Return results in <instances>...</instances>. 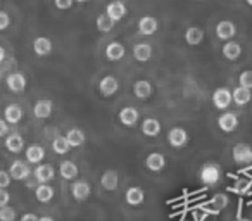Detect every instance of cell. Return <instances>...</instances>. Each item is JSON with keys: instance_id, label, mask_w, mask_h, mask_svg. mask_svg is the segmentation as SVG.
Returning a JSON list of instances; mask_svg holds the SVG:
<instances>
[{"instance_id": "21", "label": "cell", "mask_w": 252, "mask_h": 221, "mask_svg": "<svg viewBox=\"0 0 252 221\" xmlns=\"http://www.w3.org/2000/svg\"><path fill=\"white\" fill-rule=\"evenodd\" d=\"M152 92H154V88H152V85L149 83L147 80H138L137 83L133 85L135 97L140 98V100H147V98L152 95Z\"/></svg>"}, {"instance_id": "45", "label": "cell", "mask_w": 252, "mask_h": 221, "mask_svg": "<svg viewBox=\"0 0 252 221\" xmlns=\"http://www.w3.org/2000/svg\"><path fill=\"white\" fill-rule=\"evenodd\" d=\"M5 59V50H4V47H0V63Z\"/></svg>"}, {"instance_id": "1", "label": "cell", "mask_w": 252, "mask_h": 221, "mask_svg": "<svg viewBox=\"0 0 252 221\" xmlns=\"http://www.w3.org/2000/svg\"><path fill=\"white\" fill-rule=\"evenodd\" d=\"M200 182L204 183V185L207 187H214L220 183L221 180V168L216 164V162H207V164H204L202 168H200Z\"/></svg>"}, {"instance_id": "9", "label": "cell", "mask_w": 252, "mask_h": 221, "mask_svg": "<svg viewBox=\"0 0 252 221\" xmlns=\"http://www.w3.org/2000/svg\"><path fill=\"white\" fill-rule=\"evenodd\" d=\"M92 193V187L88 182H83V180H78V182H73L71 185V195L76 200H87Z\"/></svg>"}, {"instance_id": "43", "label": "cell", "mask_w": 252, "mask_h": 221, "mask_svg": "<svg viewBox=\"0 0 252 221\" xmlns=\"http://www.w3.org/2000/svg\"><path fill=\"white\" fill-rule=\"evenodd\" d=\"M9 135V125L5 123V120H0V138L7 137Z\"/></svg>"}, {"instance_id": "3", "label": "cell", "mask_w": 252, "mask_h": 221, "mask_svg": "<svg viewBox=\"0 0 252 221\" xmlns=\"http://www.w3.org/2000/svg\"><path fill=\"white\" fill-rule=\"evenodd\" d=\"M9 175H11L12 180H26L30 178V175H32V169H30L28 162L26 161H14L11 164V168H9Z\"/></svg>"}, {"instance_id": "7", "label": "cell", "mask_w": 252, "mask_h": 221, "mask_svg": "<svg viewBox=\"0 0 252 221\" xmlns=\"http://www.w3.org/2000/svg\"><path fill=\"white\" fill-rule=\"evenodd\" d=\"M235 33H237V28H235L233 21H228V19H224V21L218 23V26H216V36L220 40L230 42V40L235 36Z\"/></svg>"}, {"instance_id": "4", "label": "cell", "mask_w": 252, "mask_h": 221, "mask_svg": "<svg viewBox=\"0 0 252 221\" xmlns=\"http://www.w3.org/2000/svg\"><path fill=\"white\" fill-rule=\"evenodd\" d=\"M233 102V97H231V92L228 90V88H224V87H221V88H218V90H214V94H213V104L216 105L218 109H228V105Z\"/></svg>"}, {"instance_id": "37", "label": "cell", "mask_w": 252, "mask_h": 221, "mask_svg": "<svg viewBox=\"0 0 252 221\" xmlns=\"http://www.w3.org/2000/svg\"><path fill=\"white\" fill-rule=\"evenodd\" d=\"M0 221H16V209L14 207H0Z\"/></svg>"}, {"instance_id": "27", "label": "cell", "mask_w": 252, "mask_h": 221, "mask_svg": "<svg viewBox=\"0 0 252 221\" xmlns=\"http://www.w3.org/2000/svg\"><path fill=\"white\" fill-rule=\"evenodd\" d=\"M133 57L138 63H147L152 57V47L149 43H137L133 47Z\"/></svg>"}, {"instance_id": "49", "label": "cell", "mask_w": 252, "mask_h": 221, "mask_svg": "<svg viewBox=\"0 0 252 221\" xmlns=\"http://www.w3.org/2000/svg\"><path fill=\"white\" fill-rule=\"evenodd\" d=\"M245 2H247V4H249V5H251V7H252V0H245Z\"/></svg>"}, {"instance_id": "44", "label": "cell", "mask_w": 252, "mask_h": 221, "mask_svg": "<svg viewBox=\"0 0 252 221\" xmlns=\"http://www.w3.org/2000/svg\"><path fill=\"white\" fill-rule=\"evenodd\" d=\"M21 221H40V218L33 213H26V214H23Z\"/></svg>"}, {"instance_id": "13", "label": "cell", "mask_w": 252, "mask_h": 221, "mask_svg": "<svg viewBox=\"0 0 252 221\" xmlns=\"http://www.w3.org/2000/svg\"><path fill=\"white\" fill-rule=\"evenodd\" d=\"M33 175H35L36 182H38L40 185H43V183L52 182L54 176H56V169H54V166H50V164H40V166H36Z\"/></svg>"}, {"instance_id": "48", "label": "cell", "mask_w": 252, "mask_h": 221, "mask_svg": "<svg viewBox=\"0 0 252 221\" xmlns=\"http://www.w3.org/2000/svg\"><path fill=\"white\" fill-rule=\"evenodd\" d=\"M74 2H80V4H83V2H88V0H74Z\"/></svg>"}, {"instance_id": "31", "label": "cell", "mask_w": 252, "mask_h": 221, "mask_svg": "<svg viewBox=\"0 0 252 221\" xmlns=\"http://www.w3.org/2000/svg\"><path fill=\"white\" fill-rule=\"evenodd\" d=\"M223 56L226 57L228 61H237L238 57L242 56V47H240V43H237V42H226L223 45Z\"/></svg>"}, {"instance_id": "26", "label": "cell", "mask_w": 252, "mask_h": 221, "mask_svg": "<svg viewBox=\"0 0 252 221\" xmlns=\"http://www.w3.org/2000/svg\"><path fill=\"white\" fill-rule=\"evenodd\" d=\"M54 195H56V192H54V189L49 185V183H43V185H38L35 190V197L38 202L42 204H47L50 202V200L54 199Z\"/></svg>"}, {"instance_id": "33", "label": "cell", "mask_w": 252, "mask_h": 221, "mask_svg": "<svg viewBox=\"0 0 252 221\" xmlns=\"http://www.w3.org/2000/svg\"><path fill=\"white\" fill-rule=\"evenodd\" d=\"M252 187V180H247V178H237L233 183V187H231V190H233L235 193H238V195H245V193L251 190Z\"/></svg>"}, {"instance_id": "14", "label": "cell", "mask_w": 252, "mask_h": 221, "mask_svg": "<svg viewBox=\"0 0 252 221\" xmlns=\"http://www.w3.org/2000/svg\"><path fill=\"white\" fill-rule=\"evenodd\" d=\"M158 28H159L158 19L152 18V16H144V18L138 21V32H140L142 35H145V36L154 35V33L158 32Z\"/></svg>"}, {"instance_id": "15", "label": "cell", "mask_w": 252, "mask_h": 221, "mask_svg": "<svg viewBox=\"0 0 252 221\" xmlns=\"http://www.w3.org/2000/svg\"><path fill=\"white\" fill-rule=\"evenodd\" d=\"M4 120L9 125H18L23 120V109L19 104H9L4 109Z\"/></svg>"}, {"instance_id": "19", "label": "cell", "mask_w": 252, "mask_h": 221, "mask_svg": "<svg viewBox=\"0 0 252 221\" xmlns=\"http://www.w3.org/2000/svg\"><path fill=\"white\" fill-rule=\"evenodd\" d=\"M26 161L30 162V164H40V162L43 161V158H45V149L42 147V145H30L28 149H26Z\"/></svg>"}, {"instance_id": "39", "label": "cell", "mask_w": 252, "mask_h": 221, "mask_svg": "<svg viewBox=\"0 0 252 221\" xmlns=\"http://www.w3.org/2000/svg\"><path fill=\"white\" fill-rule=\"evenodd\" d=\"M11 26V16L5 11H0V32H4Z\"/></svg>"}, {"instance_id": "30", "label": "cell", "mask_w": 252, "mask_h": 221, "mask_svg": "<svg viewBox=\"0 0 252 221\" xmlns=\"http://www.w3.org/2000/svg\"><path fill=\"white\" fill-rule=\"evenodd\" d=\"M142 131H144V135H147V137H158V135L161 133V123H159L158 120H154V118H147V120H144V123H142Z\"/></svg>"}, {"instance_id": "42", "label": "cell", "mask_w": 252, "mask_h": 221, "mask_svg": "<svg viewBox=\"0 0 252 221\" xmlns=\"http://www.w3.org/2000/svg\"><path fill=\"white\" fill-rule=\"evenodd\" d=\"M9 200H11V193L5 189H0V207L9 206Z\"/></svg>"}, {"instance_id": "38", "label": "cell", "mask_w": 252, "mask_h": 221, "mask_svg": "<svg viewBox=\"0 0 252 221\" xmlns=\"http://www.w3.org/2000/svg\"><path fill=\"white\" fill-rule=\"evenodd\" d=\"M238 83H240V87L252 90V71H244L238 78Z\"/></svg>"}, {"instance_id": "18", "label": "cell", "mask_w": 252, "mask_h": 221, "mask_svg": "<svg viewBox=\"0 0 252 221\" xmlns=\"http://www.w3.org/2000/svg\"><path fill=\"white\" fill-rule=\"evenodd\" d=\"M52 102L47 100V98H42V100H38L35 104V107H33V114H35V118H38V120H47V118H50V114H52Z\"/></svg>"}, {"instance_id": "22", "label": "cell", "mask_w": 252, "mask_h": 221, "mask_svg": "<svg viewBox=\"0 0 252 221\" xmlns=\"http://www.w3.org/2000/svg\"><path fill=\"white\" fill-rule=\"evenodd\" d=\"M5 147H7L9 152H14V154L23 152L25 151V138H23L19 133L7 135V138H5Z\"/></svg>"}, {"instance_id": "16", "label": "cell", "mask_w": 252, "mask_h": 221, "mask_svg": "<svg viewBox=\"0 0 252 221\" xmlns=\"http://www.w3.org/2000/svg\"><path fill=\"white\" fill-rule=\"evenodd\" d=\"M145 166H147L149 171H154V173H159L164 169L166 166V158L159 152H152V154L147 156L145 159Z\"/></svg>"}, {"instance_id": "36", "label": "cell", "mask_w": 252, "mask_h": 221, "mask_svg": "<svg viewBox=\"0 0 252 221\" xmlns=\"http://www.w3.org/2000/svg\"><path fill=\"white\" fill-rule=\"evenodd\" d=\"M211 206L216 207L218 211L220 209H224V207L228 206V197L224 195V193H216V195L211 199Z\"/></svg>"}, {"instance_id": "5", "label": "cell", "mask_w": 252, "mask_h": 221, "mask_svg": "<svg viewBox=\"0 0 252 221\" xmlns=\"http://www.w3.org/2000/svg\"><path fill=\"white\" fill-rule=\"evenodd\" d=\"M218 126H220V130L224 131V133H231V131H235V130H237V126H238L237 114L223 113L220 118H218Z\"/></svg>"}, {"instance_id": "47", "label": "cell", "mask_w": 252, "mask_h": 221, "mask_svg": "<svg viewBox=\"0 0 252 221\" xmlns=\"http://www.w3.org/2000/svg\"><path fill=\"white\" fill-rule=\"evenodd\" d=\"M237 221H251V220H247V218H238Z\"/></svg>"}, {"instance_id": "35", "label": "cell", "mask_w": 252, "mask_h": 221, "mask_svg": "<svg viewBox=\"0 0 252 221\" xmlns=\"http://www.w3.org/2000/svg\"><path fill=\"white\" fill-rule=\"evenodd\" d=\"M52 149L56 154L64 156V154H67V151H69L71 147H69V144H67L66 137H57V138H54V142H52Z\"/></svg>"}, {"instance_id": "23", "label": "cell", "mask_w": 252, "mask_h": 221, "mask_svg": "<svg viewBox=\"0 0 252 221\" xmlns=\"http://www.w3.org/2000/svg\"><path fill=\"white\" fill-rule=\"evenodd\" d=\"M100 183H102V187H104L105 190H109V192H114V190L118 189V185H119L118 173H116L114 169H107V171L102 175Z\"/></svg>"}, {"instance_id": "2", "label": "cell", "mask_w": 252, "mask_h": 221, "mask_svg": "<svg viewBox=\"0 0 252 221\" xmlns=\"http://www.w3.org/2000/svg\"><path fill=\"white\" fill-rule=\"evenodd\" d=\"M233 161L238 164H251L252 162V147L247 144H237L233 147Z\"/></svg>"}, {"instance_id": "20", "label": "cell", "mask_w": 252, "mask_h": 221, "mask_svg": "<svg viewBox=\"0 0 252 221\" xmlns=\"http://www.w3.org/2000/svg\"><path fill=\"white\" fill-rule=\"evenodd\" d=\"M52 42H50V38H47V36H38V38H35V42H33V50H35L36 56L40 57H45L49 56L50 52H52Z\"/></svg>"}, {"instance_id": "40", "label": "cell", "mask_w": 252, "mask_h": 221, "mask_svg": "<svg viewBox=\"0 0 252 221\" xmlns=\"http://www.w3.org/2000/svg\"><path fill=\"white\" fill-rule=\"evenodd\" d=\"M11 175H9V171H4V169H0V189H5L7 190V187L11 185Z\"/></svg>"}, {"instance_id": "29", "label": "cell", "mask_w": 252, "mask_h": 221, "mask_svg": "<svg viewBox=\"0 0 252 221\" xmlns=\"http://www.w3.org/2000/svg\"><path fill=\"white\" fill-rule=\"evenodd\" d=\"M185 40L189 45L195 47V45H200L204 40V32L199 28V26H190L189 30H187L185 33Z\"/></svg>"}, {"instance_id": "17", "label": "cell", "mask_w": 252, "mask_h": 221, "mask_svg": "<svg viewBox=\"0 0 252 221\" xmlns=\"http://www.w3.org/2000/svg\"><path fill=\"white\" fill-rule=\"evenodd\" d=\"M125 199H126V204H128V206H140V204H144V200H145V193L140 187H130V189L126 190Z\"/></svg>"}, {"instance_id": "46", "label": "cell", "mask_w": 252, "mask_h": 221, "mask_svg": "<svg viewBox=\"0 0 252 221\" xmlns=\"http://www.w3.org/2000/svg\"><path fill=\"white\" fill-rule=\"evenodd\" d=\"M40 221H54V218H50V216H42V218H40Z\"/></svg>"}, {"instance_id": "24", "label": "cell", "mask_w": 252, "mask_h": 221, "mask_svg": "<svg viewBox=\"0 0 252 221\" xmlns=\"http://www.w3.org/2000/svg\"><path fill=\"white\" fill-rule=\"evenodd\" d=\"M125 45L119 42H111L107 45V49H105V57H107L109 61H121L123 57H125Z\"/></svg>"}, {"instance_id": "41", "label": "cell", "mask_w": 252, "mask_h": 221, "mask_svg": "<svg viewBox=\"0 0 252 221\" xmlns=\"http://www.w3.org/2000/svg\"><path fill=\"white\" fill-rule=\"evenodd\" d=\"M54 4H56V7L61 9V11H67V9L73 7L74 0H54Z\"/></svg>"}, {"instance_id": "11", "label": "cell", "mask_w": 252, "mask_h": 221, "mask_svg": "<svg viewBox=\"0 0 252 221\" xmlns=\"http://www.w3.org/2000/svg\"><path fill=\"white\" fill-rule=\"evenodd\" d=\"M105 14L116 23L126 16V5L123 4L121 0H112L111 4H107V7H105Z\"/></svg>"}, {"instance_id": "28", "label": "cell", "mask_w": 252, "mask_h": 221, "mask_svg": "<svg viewBox=\"0 0 252 221\" xmlns=\"http://www.w3.org/2000/svg\"><path fill=\"white\" fill-rule=\"evenodd\" d=\"M64 137H66L69 147H81V145L85 144V140H87V138H85V133L80 130V128H71Z\"/></svg>"}, {"instance_id": "6", "label": "cell", "mask_w": 252, "mask_h": 221, "mask_svg": "<svg viewBox=\"0 0 252 221\" xmlns=\"http://www.w3.org/2000/svg\"><path fill=\"white\" fill-rule=\"evenodd\" d=\"M5 83H7L9 90L14 92V94H21V92L26 90V76L23 73H18V71L9 74Z\"/></svg>"}, {"instance_id": "32", "label": "cell", "mask_w": 252, "mask_h": 221, "mask_svg": "<svg viewBox=\"0 0 252 221\" xmlns=\"http://www.w3.org/2000/svg\"><path fill=\"white\" fill-rule=\"evenodd\" d=\"M231 97H233V102L237 105H245L251 102L252 95H251V90H247V88L244 87H237L233 92H231Z\"/></svg>"}, {"instance_id": "12", "label": "cell", "mask_w": 252, "mask_h": 221, "mask_svg": "<svg viewBox=\"0 0 252 221\" xmlns=\"http://www.w3.org/2000/svg\"><path fill=\"white\" fill-rule=\"evenodd\" d=\"M118 88H119V81L116 80L114 76H104L100 80V83H98V92H100V95H104V97L114 95L116 92H118Z\"/></svg>"}, {"instance_id": "8", "label": "cell", "mask_w": 252, "mask_h": 221, "mask_svg": "<svg viewBox=\"0 0 252 221\" xmlns=\"http://www.w3.org/2000/svg\"><path fill=\"white\" fill-rule=\"evenodd\" d=\"M138 118H140V114H138L137 109L131 107V105L123 107L121 111H119V121L128 128H133L135 125L138 123Z\"/></svg>"}, {"instance_id": "10", "label": "cell", "mask_w": 252, "mask_h": 221, "mask_svg": "<svg viewBox=\"0 0 252 221\" xmlns=\"http://www.w3.org/2000/svg\"><path fill=\"white\" fill-rule=\"evenodd\" d=\"M168 142L173 145V147L180 149V147H185L189 144V133H187L183 128H173L171 131L168 133Z\"/></svg>"}, {"instance_id": "34", "label": "cell", "mask_w": 252, "mask_h": 221, "mask_svg": "<svg viewBox=\"0 0 252 221\" xmlns=\"http://www.w3.org/2000/svg\"><path fill=\"white\" fill-rule=\"evenodd\" d=\"M95 25H97V30L98 32H102V33H109L112 28H114V21H112L111 18H109L107 14H100L97 18V21H95Z\"/></svg>"}, {"instance_id": "25", "label": "cell", "mask_w": 252, "mask_h": 221, "mask_svg": "<svg viewBox=\"0 0 252 221\" xmlns=\"http://www.w3.org/2000/svg\"><path fill=\"white\" fill-rule=\"evenodd\" d=\"M78 173H80V169H78V166L74 164L73 161H63L59 164V175L63 176L64 180H74L78 176Z\"/></svg>"}]
</instances>
